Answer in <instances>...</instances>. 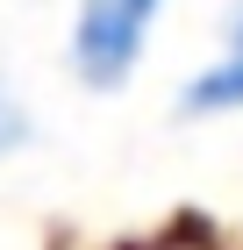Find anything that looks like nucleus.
I'll use <instances>...</instances> for the list:
<instances>
[{"instance_id":"f257e3e1","label":"nucleus","mask_w":243,"mask_h":250,"mask_svg":"<svg viewBox=\"0 0 243 250\" xmlns=\"http://www.w3.org/2000/svg\"><path fill=\"white\" fill-rule=\"evenodd\" d=\"M165 0H79V29H72V58L86 86H122L136 72Z\"/></svg>"},{"instance_id":"f03ea898","label":"nucleus","mask_w":243,"mask_h":250,"mask_svg":"<svg viewBox=\"0 0 243 250\" xmlns=\"http://www.w3.org/2000/svg\"><path fill=\"white\" fill-rule=\"evenodd\" d=\"M186 115H229L243 107V7H236V29H229V58H215L207 72L186 79V93H179Z\"/></svg>"},{"instance_id":"7ed1b4c3","label":"nucleus","mask_w":243,"mask_h":250,"mask_svg":"<svg viewBox=\"0 0 243 250\" xmlns=\"http://www.w3.org/2000/svg\"><path fill=\"white\" fill-rule=\"evenodd\" d=\"M22 143H29V115H22L15 100L0 93V157H7V150H22Z\"/></svg>"}]
</instances>
